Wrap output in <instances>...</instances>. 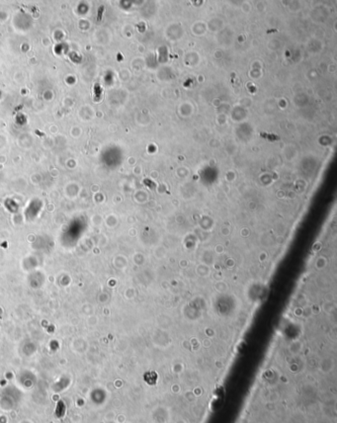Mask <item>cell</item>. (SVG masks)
I'll list each match as a JSON object with an SVG mask.
<instances>
[{
	"mask_svg": "<svg viewBox=\"0 0 337 423\" xmlns=\"http://www.w3.org/2000/svg\"><path fill=\"white\" fill-rule=\"evenodd\" d=\"M260 137L263 138H266V140H268L270 142H276V141L280 140V137L279 136H276L274 134H268V132H260Z\"/></svg>",
	"mask_w": 337,
	"mask_h": 423,
	"instance_id": "cell-1",
	"label": "cell"
}]
</instances>
